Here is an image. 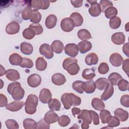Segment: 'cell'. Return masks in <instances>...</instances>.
Returning <instances> with one entry per match:
<instances>
[{"mask_svg": "<svg viewBox=\"0 0 129 129\" xmlns=\"http://www.w3.org/2000/svg\"><path fill=\"white\" fill-rule=\"evenodd\" d=\"M6 126L9 129H18L19 125L18 122L12 119H9L5 122Z\"/></svg>", "mask_w": 129, "mask_h": 129, "instance_id": "c3c4849f", "label": "cell"}, {"mask_svg": "<svg viewBox=\"0 0 129 129\" xmlns=\"http://www.w3.org/2000/svg\"><path fill=\"white\" fill-rule=\"evenodd\" d=\"M96 89L95 82L93 81H88L84 82L83 85V90L87 94H91L93 93Z\"/></svg>", "mask_w": 129, "mask_h": 129, "instance_id": "f1b7e54d", "label": "cell"}, {"mask_svg": "<svg viewBox=\"0 0 129 129\" xmlns=\"http://www.w3.org/2000/svg\"><path fill=\"white\" fill-rule=\"evenodd\" d=\"M57 121L60 126L64 127L68 126L70 124L71 122V119L68 116L63 115L58 117Z\"/></svg>", "mask_w": 129, "mask_h": 129, "instance_id": "ee69618b", "label": "cell"}, {"mask_svg": "<svg viewBox=\"0 0 129 129\" xmlns=\"http://www.w3.org/2000/svg\"><path fill=\"white\" fill-rule=\"evenodd\" d=\"M111 116V113L107 110L103 109L100 112V118L102 123H106Z\"/></svg>", "mask_w": 129, "mask_h": 129, "instance_id": "7bdbcfd3", "label": "cell"}, {"mask_svg": "<svg viewBox=\"0 0 129 129\" xmlns=\"http://www.w3.org/2000/svg\"><path fill=\"white\" fill-rule=\"evenodd\" d=\"M87 2L89 3L91 5L90 8L88 10L89 13L90 14V15L94 17H98L99 16L101 12V10L99 4L97 2V1H87Z\"/></svg>", "mask_w": 129, "mask_h": 129, "instance_id": "ba28073f", "label": "cell"}, {"mask_svg": "<svg viewBox=\"0 0 129 129\" xmlns=\"http://www.w3.org/2000/svg\"><path fill=\"white\" fill-rule=\"evenodd\" d=\"M25 105V103L23 101H14L9 104H8L6 108L7 110H9L12 112H16L20 110Z\"/></svg>", "mask_w": 129, "mask_h": 129, "instance_id": "5bb4252c", "label": "cell"}, {"mask_svg": "<svg viewBox=\"0 0 129 129\" xmlns=\"http://www.w3.org/2000/svg\"><path fill=\"white\" fill-rule=\"evenodd\" d=\"M51 81L55 85L60 86L66 82V78L61 73H56L51 77Z\"/></svg>", "mask_w": 129, "mask_h": 129, "instance_id": "e0dca14e", "label": "cell"}, {"mask_svg": "<svg viewBox=\"0 0 129 129\" xmlns=\"http://www.w3.org/2000/svg\"><path fill=\"white\" fill-rule=\"evenodd\" d=\"M74 27L75 24L70 18H64L60 22V27L64 32H71L74 29Z\"/></svg>", "mask_w": 129, "mask_h": 129, "instance_id": "8992f818", "label": "cell"}, {"mask_svg": "<svg viewBox=\"0 0 129 129\" xmlns=\"http://www.w3.org/2000/svg\"><path fill=\"white\" fill-rule=\"evenodd\" d=\"M95 70L94 68L85 69L83 70L82 76L83 79L87 80H91L95 77Z\"/></svg>", "mask_w": 129, "mask_h": 129, "instance_id": "f546056e", "label": "cell"}, {"mask_svg": "<svg viewBox=\"0 0 129 129\" xmlns=\"http://www.w3.org/2000/svg\"><path fill=\"white\" fill-rule=\"evenodd\" d=\"M6 71L5 69L3 67L2 65H1V70H0V76H2L6 74Z\"/></svg>", "mask_w": 129, "mask_h": 129, "instance_id": "be15d7a7", "label": "cell"}, {"mask_svg": "<svg viewBox=\"0 0 129 129\" xmlns=\"http://www.w3.org/2000/svg\"><path fill=\"white\" fill-rule=\"evenodd\" d=\"M61 101L66 109H69L72 106H79L81 103V99L72 93H65L61 97Z\"/></svg>", "mask_w": 129, "mask_h": 129, "instance_id": "6da1fadb", "label": "cell"}, {"mask_svg": "<svg viewBox=\"0 0 129 129\" xmlns=\"http://www.w3.org/2000/svg\"><path fill=\"white\" fill-rule=\"evenodd\" d=\"M122 79V76L118 73L116 72L112 73L108 77V81L112 85H117L118 82Z\"/></svg>", "mask_w": 129, "mask_h": 129, "instance_id": "d6a6232c", "label": "cell"}, {"mask_svg": "<svg viewBox=\"0 0 129 129\" xmlns=\"http://www.w3.org/2000/svg\"><path fill=\"white\" fill-rule=\"evenodd\" d=\"M83 2V1H74V0L71 1V3L72 5L75 8L81 7L82 6Z\"/></svg>", "mask_w": 129, "mask_h": 129, "instance_id": "91938a15", "label": "cell"}, {"mask_svg": "<svg viewBox=\"0 0 129 129\" xmlns=\"http://www.w3.org/2000/svg\"><path fill=\"white\" fill-rule=\"evenodd\" d=\"M109 82L108 80L105 78H98L95 82V84L96 88L99 90H103L106 88Z\"/></svg>", "mask_w": 129, "mask_h": 129, "instance_id": "4dcf8cb0", "label": "cell"}, {"mask_svg": "<svg viewBox=\"0 0 129 129\" xmlns=\"http://www.w3.org/2000/svg\"><path fill=\"white\" fill-rule=\"evenodd\" d=\"M29 2V4L28 6H29L33 10L38 11L39 9L42 10L43 6V0H32Z\"/></svg>", "mask_w": 129, "mask_h": 129, "instance_id": "74e56055", "label": "cell"}, {"mask_svg": "<svg viewBox=\"0 0 129 129\" xmlns=\"http://www.w3.org/2000/svg\"><path fill=\"white\" fill-rule=\"evenodd\" d=\"M109 70V68L106 62H103L100 64L98 68V71L100 74L104 75L107 74Z\"/></svg>", "mask_w": 129, "mask_h": 129, "instance_id": "f907efd6", "label": "cell"}, {"mask_svg": "<svg viewBox=\"0 0 129 129\" xmlns=\"http://www.w3.org/2000/svg\"><path fill=\"white\" fill-rule=\"evenodd\" d=\"M48 105L49 109L52 111H59L61 107L60 101L56 98L51 99L48 103Z\"/></svg>", "mask_w": 129, "mask_h": 129, "instance_id": "e575fe53", "label": "cell"}, {"mask_svg": "<svg viewBox=\"0 0 129 129\" xmlns=\"http://www.w3.org/2000/svg\"><path fill=\"white\" fill-rule=\"evenodd\" d=\"M85 61L88 66L95 65L98 62V57L96 53H90L86 55Z\"/></svg>", "mask_w": 129, "mask_h": 129, "instance_id": "d4e9b609", "label": "cell"}, {"mask_svg": "<svg viewBox=\"0 0 129 129\" xmlns=\"http://www.w3.org/2000/svg\"><path fill=\"white\" fill-rule=\"evenodd\" d=\"M23 127L25 129L37 128V123L32 118H26L23 122Z\"/></svg>", "mask_w": 129, "mask_h": 129, "instance_id": "836d02e7", "label": "cell"}, {"mask_svg": "<svg viewBox=\"0 0 129 129\" xmlns=\"http://www.w3.org/2000/svg\"><path fill=\"white\" fill-rule=\"evenodd\" d=\"M49 124L47 123L44 119H41L37 122V128H49Z\"/></svg>", "mask_w": 129, "mask_h": 129, "instance_id": "9f6ffc18", "label": "cell"}, {"mask_svg": "<svg viewBox=\"0 0 129 129\" xmlns=\"http://www.w3.org/2000/svg\"><path fill=\"white\" fill-rule=\"evenodd\" d=\"M121 21L120 18L118 17H115L109 20V24L111 28L113 29H116L118 28L121 25Z\"/></svg>", "mask_w": 129, "mask_h": 129, "instance_id": "60d3db41", "label": "cell"}, {"mask_svg": "<svg viewBox=\"0 0 129 129\" xmlns=\"http://www.w3.org/2000/svg\"><path fill=\"white\" fill-rule=\"evenodd\" d=\"M41 82V78L38 74H33L30 75L27 78V83L28 85L32 88H36L39 86Z\"/></svg>", "mask_w": 129, "mask_h": 129, "instance_id": "30bf717a", "label": "cell"}, {"mask_svg": "<svg viewBox=\"0 0 129 129\" xmlns=\"http://www.w3.org/2000/svg\"><path fill=\"white\" fill-rule=\"evenodd\" d=\"M39 50L40 53L44 55L47 59H51L53 56V52L51 46L47 43L41 44Z\"/></svg>", "mask_w": 129, "mask_h": 129, "instance_id": "52a82bcc", "label": "cell"}, {"mask_svg": "<svg viewBox=\"0 0 129 129\" xmlns=\"http://www.w3.org/2000/svg\"><path fill=\"white\" fill-rule=\"evenodd\" d=\"M99 5L102 12H104V11L108 8L113 6V4L111 2L107 0H101L100 1Z\"/></svg>", "mask_w": 129, "mask_h": 129, "instance_id": "f5cc1de1", "label": "cell"}, {"mask_svg": "<svg viewBox=\"0 0 129 129\" xmlns=\"http://www.w3.org/2000/svg\"><path fill=\"white\" fill-rule=\"evenodd\" d=\"M77 35L78 38L82 40H88L92 38L90 32L87 29H82L78 31Z\"/></svg>", "mask_w": 129, "mask_h": 129, "instance_id": "d590c367", "label": "cell"}, {"mask_svg": "<svg viewBox=\"0 0 129 129\" xmlns=\"http://www.w3.org/2000/svg\"><path fill=\"white\" fill-rule=\"evenodd\" d=\"M6 78L11 81H15L20 78L19 72L14 69H8L6 73Z\"/></svg>", "mask_w": 129, "mask_h": 129, "instance_id": "ffe728a7", "label": "cell"}, {"mask_svg": "<svg viewBox=\"0 0 129 129\" xmlns=\"http://www.w3.org/2000/svg\"><path fill=\"white\" fill-rule=\"evenodd\" d=\"M128 64H129V59L126 58L125 60H123L122 62V70L126 74L127 76H128Z\"/></svg>", "mask_w": 129, "mask_h": 129, "instance_id": "680465c9", "label": "cell"}, {"mask_svg": "<svg viewBox=\"0 0 129 129\" xmlns=\"http://www.w3.org/2000/svg\"><path fill=\"white\" fill-rule=\"evenodd\" d=\"M107 124L109 127L110 128H113L118 126L120 124V121L115 116H110L107 121Z\"/></svg>", "mask_w": 129, "mask_h": 129, "instance_id": "f6af8a7d", "label": "cell"}, {"mask_svg": "<svg viewBox=\"0 0 129 129\" xmlns=\"http://www.w3.org/2000/svg\"><path fill=\"white\" fill-rule=\"evenodd\" d=\"M122 51L123 52V53L127 56L128 57L129 56V55H128V43H125L123 47H122Z\"/></svg>", "mask_w": 129, "mask_h": 129, "instance_id": "94428289", "label": "cell"}, {"mask_svg": "<svg viewBox=\"0 0 129 129\" xmlns=\"http://www.w3.org/2000/svg\"><path fill=\"white\" fill-rule=\"evenodd\" d=\"M20 26L16 21H12L9 23L6 27V32L7 34L13 35L18 33L19 32Z\"/></svg>", "mask_w": 129, "mask_h": 129, "instance_id": "7c38bea8", "label": "cell"}, {"mask_svg": "<svg viewBox=\"0 0 129 129\" xmlns=\"http://www.w3.org/2000/svg\"><path fill=\"white\" fill-rule=\"evenodd\" d=\"M47 63L43 57H39L37 58L35 62V67L37 70L43 71L47 68Z\"/></svg>", "mask_w": 129, "mask_h": 129, "instance_id": "1f68e13d", "label": "cell"}, {"mask_svg": "<svg viewBox=\"0 0 129 129\" xmlns=\"http://www.w3.org/2000/svg\"><path fill=\"white\" fill-rule=\"evenodd\" d=\"M84 82L78 80L76 81L73 82L72 84V88L73 89L75 90L76 92H78L80 94H83L84 92L83 90V85H84Z\"/></svg>", "mask_w": 129, "mask_h": 129, "instance_id": "ab89813d", "label": "cell"}, {"mask_svg": "<svg viewBox=\"0 0 129 129\" xmlns=\"http://www.w3.org/2000/svg\"><path fill=\"white\" fill-rule=\"evenodd\" d=\"M117 10L114 7H110L107 8L104 12L105 16L107 19H112L117 15Z\"/></svg>", "mask_w": 129, "mask_h": 129, "instance_id": "8d00e7d4", "label": "cell"}, {"mask_svg": "<svg viewBox=\"0 0 129 129\" xmlns=\"http://www.w3.org/2000/svg\"><path fill=\"white\" fill-rule=\"evenodd\" d=\"M29 28L32 29L34 31L36 35H40L41 34L43 31L42 26L39 24H31L29 26Z\"/></svg>", "mask_w": 129, "mask_h": 129, "instance_id": "816d5d0a", "label": "cell"}, {"mask_svg": "<svg viewBox=\"0 0 129 129\" xmlns=\"http://www.w3.org/2000/svg\"><path fill=\"white\" fill-rule=\"evenodd\" d=\"M38 99L36 95L30 94L28 96L25 102V110L28 114H33L36 111Z\"/></svg>", "mask_w": 129, "mask_h": 129, "instance_id": "277c9868", "label": "cell"}, {"mask_svg": "<svg viewBox=\"0 0 129 129\" xmlns=\"http://www.w3.org/2000/svg\"><path fill=\"white\" fill-rule=\"evenodd\" d=\"M8 105V99L7 97L3 94H0V107H3Z\"/></svg>", "mask_w": 129, "mask_h": 129, "instance_id": "6f0895ef", "label": "cell"}, {"mask_svg": "<svg viewBox=\"0 0 129 129\" xmlns=\"http://www.w3.org/2000/svg\"><path fill=\"white\" fill-rule=\"evenodd\" d=\"M81 111V109L79 108H77V107H73L72 109V115L74 117H76V115L77 114H80Z\"/></svg>", "mask_w": 129, "mask_h": 129, "instance_id": "6125c7cd", "label": "cell"}, {"mask_svg": "<svg viewBox=\"0 0 129 129\" xmlns=\"http://www.w3.org/2000/svg\"><path fill=\"white\" fill-rule=\"evenodd\" d=\"M41 19V14L39 11L33 10V15L30 19V22L33 24H38Z\"/></svg>", "mask_w": 129, "mask_h": 129, "instance_id": "bcb514c9", "label": "cell"}, {"mask_svg": "<svg viewBox=\"0 0 129 129\" xmlns=\"http://www.w3.org/2000/svg\"><path fill=\"white\" fill-rule=\"evenodd\" d=\"M33 15V10L29 6H27L22 12V17L24 20H28L30 19Z\"/></svg>", "mask_w": 129, "mask_h": 129, "instance_id": "f35d334b", "label": "cell"}, {"mask_svg": "<svg viewBox=\"0 0 129 129\" xmlns=\"http://www.w3.org/2000/svg\"><path fill=\"white\" fill-rule=\"evenodd\" d=\"M40 101L44 104L48 103L52 99V94L50 91L47 88H43L39 95Z\"/></svg>", "mask_w": 129, "mask_h": 129, "instance_id": "8fae6325", "label": "cell"}, {"mask_svg": "<svg viewBox=\"0 0 129 129\" xmlns=\"http://www.w3.org/2000/svg\"><path fill=\"white\" fill-rule=\"evenodd\" d=\"M56 22V16L53 14H50L46 17L45 21V25L48 29H52L55 26Z\"/></svg>", "mask_w": 129, "mask_h": 129, "instance_id": "7402d4cb", "label": "cell"}, {"mask_svg": "<svg viewBox=\"0 0 129 129\" xmlns=\"http://www.w3.org/2000/svg\"><path fill=\"white\" fill-rule=\"evenodd\" d=\"M91 105L92 107L96 110L101 111L105 108V104L102 99L98 98H94L92 100Z\"/></svg>", "mask_w": 129, "mask_h": 129, "instance_id": "484cf974", "label": "cell"}, {"mask_svg": "<svg viewBox=\"0 0 129 129\" xmlns=\"http://www.w3.org/2000/svg\"><path fill=\"white\" fill-rule=\"evenodd\" d=\"M22 35L24 38L28 40H30L33 38L36 34L34 30L29 27L26 28L23 30L22 32Z\"/></svg>", "mask_w": 129, "mask_h": 129, "instance_id": "b9f144b4", "label": "cell"}, {"mask_svg": "<svg viewBox=\"0 0 129 129\" xmlns=\"http://www.w3.org/2000/svg\"><path fill=\"white\" fill-rule=\"evenodd\" d=\"M114 116L121 122H124L127 120L128 118V112L121 108L116 109L114 111Z\"/></svg>", "mask_w": 129, "mask_h": 129, "instance_id": "2e32d148", "label": "cell"}, {"mask_svg": "<svg viewBox=\"0 0 129 129\" xmlns=\"http://www.w3.org/2000/svg\"><path fill=\"white\" fill-rule=\"evenodd\" d=\"M128 82L127 80L123 79V78L121 79L117 84L118 89L121 91H127L128 89Z\"/></svg>", "mask_w": 129, "mask_h": 129, "instance_id": "7dc6e473", "label": "cell"}, {"mask_svg": "<svg viewBox=\"0 0 129 129\" xmlns=\"http://www.w3.org/2000/svg\"><path fill=\"white\" fill-rule=\"evenodd\" d=\"M62 67L70 75L72 76L77 75L80 71V67L78 64V60L73 57L66 58L63 61Z\"/></svg>", "mask_w": 129, "mask_h": 129, "instance_id": "3957f363", "label": "cell"}, {"mask_svg": "<svg viewBox=\"0 0 129 129\" xmlns=\"http://www.w3.org/2000/svg\"><path fill=\"white\" fill-rule=\"evenodd\" d=\"M7 91L12 95L15 100H20L23 99L25 94V91L18 82L10 83L7 87Z\"/></svg>", "mask_w": 129, "mask_h": 129, "instance_id": "7a4b0ae2", "label": "cell"}, {"mask_svg": "<svg viewBox=\"0 0 129 129\" xmlns=\"http://www.w3.org/2000/svg\"><path fill=\"white\" fill-rule=\"evenodd\" d=\"M74 22L75 26L79 27L81 26L83 23V18L82 15L77 12H74L71 14L70 17Z\"/></svg>", "mask_w": 129, "mask_h": 129, "instance_id": "83f0119b", "label": "cell"}, {"mask_svg": "<svg viewBox=\"0 0 129 129\" xmlns=\"http://www.w3.org/2000/svg\"><path fill=\"white\" fill-rule=\"evenodd\" d=\"M20 50L25 55H30L33 52V48L30 43L23 42L20 44Z\"/></svg>", "mask_w": 129, "mask_h": 129, "instance_id": "cb8c5ba5", "label": "cell"}, {"mask_svg": "<svg viewBox=\"0 0 129 129\" xmlns=\"http://www.w3.org/2000/svg\"><path fill=\"white\" fill-rule=\"evenodd\" d=\"M58 115L52 110L47 111L44 117V120L48 123L51 124L57 121L58 119Z\"/></svg>", "mask_w": 129, "mask_h": 129, "instance_id": "d6986e66", "label": "cell"}, {"mask_svg": "<svg viewBox=\"0 0 129 129\" xmlns=\"http://www.w3.org/2000/svg\"><path fill=\"white\" fill-rule=\"evenodd\" d=\"M121 104L125 107H129V95H122L120 100Z\"/></svg>", "mask_w": 129, "mask_h": 129, "instance_id": "11a10c76", "label": "cell"}, {"mask_svg": "<svg viewBox=\"0 0 129 129\" xmlns=\"http://www.w3.org/2000/svg\"><path fill=\"white\" fill-rule=\"evenodd\" d=\"M77 118L82 120L81 128L87 129L89 127V124L92 122V118L89 110L87 109L82 110L80 113L79 114Z\"/></svg>", "mask_w": 129, "mask_h": 129, "instance_id": "5b68a950", "label": "cell"}, {"mask_svg": "<svg viewBox=\"0 0 129 129\" xmlns=\"http://www.w3.org/2000/svg\"><path fill=\"white\" fill-rule=\"evenodd\" d=\"M78 47L80 53L84 54L90 50L92 48V45L90 41L83 40L78 43Z\"/></svg>", "mask_w": 129, "mask_h": 129, "instance_id": "ac0fdd59", "label": "cell"}, {"mask_svg": "<svg viewBox=\"0 0 129 129\" xmlns=\"http://www.w3.org/2000/svg\"><path fill=\"white\" fill-rule=\"evenodd\" d=\"M51 47L53 51L57 54H59L62 52L64 49V45L60 40H55L52 42Z\"/></svg>", "mask_w": 129, "mask_h": 129, "instance_id": "603a6c76", "label": "cell"}, {"mask_svg": "<svg viewBox=\"0 0 129 129\" xmlns=\"http://www.w3.org/2000/svg\"><path fill=\"white\" fill-rule=\"evenodd\" d=\"M20 66L23 68H31L33 66V62L32 60L28 58H23L22 61L20 64Z\"/></svg>", "mask_w": 129, "mask_h": 129, "instance_id": "681fc988", "label": "cell"}, {"mask_svg": "<svg viewBox=\"0 0 129 129\" xmlns=\"http://www.w3.org/2000/svg\"><path fill=\"white\" fill-rule=\"evenodd\" d=\"M89 112L90 113L92 120L93 121V122L94 124L95 125H98L99 124V116L98 114L94 111L93 110H89Z\"/></svg>", "mask_w": 129, "mask_h": 129, "instance_id": "db71d44e", "label": "cell"}, {"mask_svg": "<svg viewBox=\"0 0 129 129\" xmlns=\"http://www.w3.org/2000/svg\"><path fill=\"white\" fill-rule=\"evenodd\" d=\"M114 93V88L113 85H112L110 83H109L103 94L101 96V98L102 100L106 101L109 98H110L113 94Z\"/></svg>", "mask_w": 129, "mask_h": 129, "instance_id": "44dd1931", "label": "cell"}, {"mask_svg": "<svg viewBox=\"0 0 129 129\" xmlns=\"http://www.w3.org/2000/svg\"><path fill=\"white\" fill-rule=\"evenodd\" d=\"M112 42L116 45H121L124 43L125 37L122 32H118L113 34L111 36Z\"/></svg>", "mask_w": 129, "mask_h": 129, "instance_id": "9a60e30c", "label": "cell"}, {"mask_svg": "<svg viewBox=\"0 0 129 129\" xmlns=\"http://www.w3.org/2000/svg\"><path fill=\"white\" fill-rule=\"evenodd\" d=\"M65 53L71 56V57H76L79 53V48L78 45L75 43H69L67 44L64 48Z\"/></svg>", "mask_w": 129, "mask_h": 129, "instance_id": "9c48e42d", "label": "cell"}, {"mask_svg": "<svg viewBox=\"0 0 129 129\" xmlns=\"http://www.w3.org/2000/svg\"><path fill=\"white\" fill-rule=\"evenodd\" d=\"M109 61L113 66L118 67L120 66L122 63L123 58L120 54L118 53H113L110 55Z\"/></svg>", "mask_w": 129, "mask_h": 129, "instance_id": "4fadbf2b", "label": "cell"}, {"mask_svg": "<svg viewBox=\"0 0 129 129\" xmlns=\"http://www.w3.org/2000/svg\"><path fill=\"white\" fill-rule=\"evenodd\" d=\"M9 60L12 65L20 66L22 61L23 57L18 53H14L10 55Z\"/></svg>", "mask_w": 129, "mask_h": 129, "instance_id": "4316f807", "label": "cell"}]
</instances>
